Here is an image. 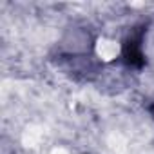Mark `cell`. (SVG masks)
Segmentation results:
<instances>
[{
    "label": "cell",
    "mask_w": 154,
    "mask_h": 154,
    "mask_svg": "<svg viewBox=\"0 0 154 154\" xmlns=\"http://www.w3.org/2000/svg\"><path fill=\"white\" fill-rule=\"evenodd\" d=\"M147 31V26H138L131 29L127 38L122 44V60L127 67L140 69L145 65V54H143V35Z\"/></svg>",
    "instance_id": "1"
},
{
    "label": "cell",
    "mask_w": 154,
    "mask_h": 154,
    "mask_svg": "<svg viewBox=\"0 0 154 154\" xmlns=\"http://www.w3.org/2000/svg\"><path fill=\"white\" fill-rule=\"evenodd\" d=\"M149 112H150V116H152V118H154V102H152V103H150V107H149Z\"/></svg>",
    "instance_id": "2"
}]
</instances>
